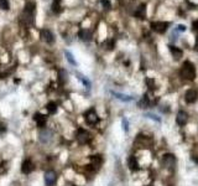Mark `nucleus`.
<instances>
[{
	"instance_id": "nucleus-1",
	"label": "nucleus",
	"mask_w": 198,
	"mask_h": 186,
	"mask_svg": "<svg viewBox=\"0 0 198 186\" xmlns=\"http://www.w3.org/2000/svg\"><path fill=\"white\" fill-rule=\"evenodd\" d=\"M35 13H36V4L34 2H29L25 5L24 11L21 14L22 22L25 25H27V26L34 25V22H35Z\"/></svg>"
},
{
	"instance_id": "nucleus-2",
	"label": "nucleus",
	"mask_w": 198,
	"mask_h": 186,
	"mask_svg": "<svg viewBox=\"0 0 198 186\" xmlns=\"http://www.w3.org/2000/svg\"><path fill=\"white\" fill-rule=\"evenodd\" d=\"M181 77H183L187 81H193L196 78V67L191 61H185L181 67Z\"/></svg>"
},
{
	"instance_id": "nucleus-3",
	"label": "nucleus",
	"mask_w": 198,
	"mask_h": 186,
	"mask_svg": "<svg viewBox=\"0 0 198 186\" xmlns=\"http://www.w3.org/2000/svg\"><path fill=\"white\" fill-rule=\"evenodd\" d=\"M170 25L171 24L169 21H154V22H151V30L157 34H163L167 31Z\"/></svg>"
},
{
	"instance_id": "nucleus-4",
	"label": "nucleus",
	"mask_w": 198,
	"mask_h": 186,
	"mask_svg": "<svg viewBox=\"0 0 198 186\" xmlns=\"http://www.w3.org/2000/svg\"><path fill=\"white\" fill-rule=\"evenodd\" d=\"M84 119H86L87 124H89V126H95V124L99 122V117H98L95 109H93V108L88 109L84 113Z\"/></svg>"
},
{
	"instance_id": "nucleus-5",
	"label": "nucleus",
	"mask_w": 198,
	"mask_h": 186,
	"mask_svg": "<svg viewBox=\"0 0 198 186\" xmlns=\"http://www.w3.org/2000/svg\"><path fill=\"white\" fill-rule=\"evenodd\" d=\"M40 37H41V40H44L46 44H48V45H52V44H55V41H56V39H55V34L52 33L51 30H48V29H42L41 31H40Z\"/></svg>"
},
{
	"instance_id": "nucleus-6",
	"label": "nucleus",
	"mask_w": 198,
	"mask_h": 186,
	"mask_svg": "<svg viewBox=\"0 0 198 186\" xmlns=\"http://www.w3.org/2000/svg\"><path fill=\"white\" fill-rule=\"evenodd\" d=\"M76 138H77V140H78L79 144H87V143H89V140H90V133H89L88 130L83 129V128H79V129L77 130Z\"/></svg>"
},
{
	"instance_id": "nucleus-7",
	"label": "nucleus",
	"mask_w": 198,
	"mask_h": 186,
	"mask_svg": "<svg viewBox=\"0 0 198 186\" xmlns=\"http://www.w3.org/2000/svg\"><path fill=\"white\" fill-rule=\"evenodd\" d=\"M45 184L46 186H55L56 182H57V174L53 171V170H48L45 172Z\"/></svg>"
},
{
	"instance_id": "nucleus-8",
	"label": "nucleus",
	"mask_w": 198,
	"mask_h": 186,
	"mask_svg": "<svg viewBox=\"0 0 198 186\" xmlns=\"http://www.w3.org/2000/svg\"><path fill=\"white\" fill-rule=\"evenodd\" d=\"M162 163H163V166H166L167 169H172L176 164V158L175 155L172 154H165L163 158H162Z\"/></svg>"
},
{
	"instance_id": "nucleus-9",
	"label": "nucleus",
	"mask_w": 198,
	"mask_h": 186,
	"mask_svg": "<svg viewBox=\"0 0 198 186\" xmlns=\"http://www.w3.org/2000/svg\"><path fill=\"white\" fill-rule=\"evenodd\" d=\"M34 169H35V165H34V163H32L31 160L26 159V160L22 161V164H21V171L24 174L29 175V174H31L32 171H34Z\"/></svg>"
},
{
	"instance_id": "nucleus-10",
	"label": "nucleus",
	"mask_w": 198,
	"mask_h": 186,
	"mask_svg": "<svg viewBox=\"0 0 198 186\" xmlns=\"http://www.w3.org/2000/svg\"><path fill=\"white\" fill-rule=\"evenodd\" d=\"M197 97H198V93H197V91L193 89V88L188 89V91L185 93V101H186L187 103H194V102L197 101Z\"/></svg>"
},
{
	"instance_id": "nucleus-11",
	"label": "nucleus",
	"mask_w": 198,
	"mask_h": 186,
	"mask_svg": "<svg viewBox=\"0 0 198 186\" xmlns=\"http://www.w3.org/2000/svg\"><path fill=\"white\" fill-rule=\"evenodd\" d=\"M34 120H35V123L37 124L39 128H44V127L46 126L47 118H46L44 114H41V113H36V114L34 115Z\"/></svg>"
},
{
	"instance_id": "nucleus-12",
	"label": "nucleus",
	"mask_w": 198,
	"mask_h": 186,
	"mask_svg": "<svg viewBox=\"0 0 198 186\" xmlns=\"http://www.w3.org/2000/svg\"><path fill=\"white\" fill-rule=\"evenodd\" d=\"M78 37L82 40V41H90L92 40V33H90V30L88 29H82L79 30V33H78Z\"/></svg>"
},
{
	"instance_id": "nucleus-13",
	"label": "nucleus",
	"mask_w": 198,
	"mask_h": 186,
	"mask_svg": "<svg viewBox=\"0 0 198 186\" xmlns=\"http://www.w3.org/2000/svg\"><path fill=\"white\" fill-rule=\"evenodd\" d=\"M186 122H187V113L185 110H180L176 115V123L180 127H183L186 124Z\"/></svg>"
},
{
	"instance_id": "nucleus-14",
	"label": "nucleus",
	"mask_w": 198,
	"mask_h": 186,
	"mask_svg": "<svg viewBox=\"0 0 198 186\" xmlns=\"http://www.w3.org/2000/svg\"><path fill=\"white\" fill-rule=\"evenodd\" d=\"M51 139H52V132H51V130H47V129H44V130L41 132V134H40V140H41V143L47 144V143L51 141Z\"/></svg>"
},
{
	"instance_id": "nucleus-15",
	"label": "nucleus",
	"mask_w": 198,
	"mask_h": 186,
	"mask_svg": "<svg viewBox=\"0 0 198 186\" xmlns=\"http://www.w3.org/2000/svg\"><path fill=\"white\" fill-rule=\"evenodd\" d=\"M169 48H170V52H171V55L173 56L175 60H180V58L182 57L183 52H182L181 48H178V47H176V46H172V45H170Z\"/></svg>"
},
{
	"instance_id": "nucleus-16",
	"label": "nucleus",
	"mask_w": 198,
	"mask_h": 186,
	"mask_svg": "<svg viewBox=\"0 0 198 186\" xmlns=\"http://www.w3.org/2000/svg\"><path fill=\"white\" fill-rule=\"evenodd\" d=\"M112 95L119 99V101H123V102H131L133 101V97L131 96H128V95H123V93H118V92H112Z\"/></svg>"
},
{
	"instance_id": "nucleus-17",
	"label": "nucleus",
	"mask_w": 198,
	"mask_h": 186,
	"mask_svg": "<svg viewBox=\"0 0 198 186\" xmlns=\"http://www.w3.org/2000/svg\"><path fill=\"white\" fill-rule=\"evenodd\" d=\"M134 15H135L136 17H139V19H145V16H146V5H145V4H141V5L135 10Z\"/></svg>"
},
{
	"instance_id": "nucleus-18",
	"label": "nucleus",
	"mask_w": 198,
	"mask_h": 186,
	"mask_svg": "<svg viewBox=\"0 0 198 186\" xmlns=\"http://www.w3.org/2000/svg\"><path fill=\"white\" fill-rule=\"evenodd\" d=\"M90 163H92V165H90V166H93L94 169H98L99 166L102 165L103 159H102L101 155H94V157H92V159H90Z\"/></svg>"
},
{
	"instance_id": "nucleus-19",
	"label": "nucleus",
	"mask_w": 198,
	"mask_h": 186,
	"mask_svg": "<svg viewBox=\"0 0 198 186\" xmlns=\"http://www.w3.org/2000/svg\"><path fill=\"white\" fill-rule=\"evenodd\" d=\"M128 165H129V168H130L131 170H138L139 164H138V160H136V158L134 157V155H131V157L129 158V160H128Z\"/></svg>"
},
{
	"instance_id": "nucleus-20",
	"label": "nucleus",
	"mask_w": 198,
	"mask_h": 186,
	"mask_svg": "<svg viewBox=\"0 0 198 186\" xmlns=\"http://www.w3.org/2000/svg\"><path fill=\"white\" fill-rule=\"evenodd\" d=\"M52 11L55 14H59L62 11V8H61V0H53L52 2Z\"/></svg>"
},
{
	"instance_id": "nucleus-21",
	"label": "nucleus",
	"mask_w": 198,
	"mask_h": 186,
	"mask_svg": "<svg viewBox=\"0 0 198 186\" xmlns=\"http://www.w3.org/2000/svg\"><path fill=\"white\" fill-rule=\"evenodd\" d=\"M64 56H66V58H67V61L70 62L71 65H73V66H77V61L74 60V56L70 52V51H64Z\"/></svg>"
},
{
	"instance_id": "nucleus-22",
	"label": "nucleus",
	"mask_w": 198,
	"mask_h": 186,
	"mask_svg": "<svg viewBox=\"0 0 198 186\" xmlns=\"http://www.w3.org/2000/svg\"><path fill=\"white\" fill-rule=\"evenodd\" d=\"M58 79H59V82L66 83V81H67V72H66L64 70L58 71Z\"/></svg>"
},
{
	"instance_id": "nucleus-23",
	"label": "nucleus",
	"mask_w": 198,
	"mask_h": 186,
	"mask_svg": "<svg viewBox=\"0 0 198 186\" xmlns=\"http://www.w3.org/2000/svg\"><path fill=\"white\" fill-rule=\"evenodd\" d=\"M46 108H47V110H48L50 113H56V112H57V104H56L55 102H50V103L46 106Z\"/></svg>"
},
{
	"instance_id": "nucleus-24",
	"label": "nucleus",
	"mask_w": 198,
	"mask_h": 186,
	"mask_svg": "<svg viewBox=\"0 0 198 186\" xmlns=\"http://www.w3.org/2000/svg\"><path fill=\"white\" fill-rule=\"evenodd\" d=\"M0 9L2 10H9V2L8 0H0Z\"/></svg>"
},
{
	"instance_id": "nucleus-25",
	"label": "nucleus",
	"mask_w": 198,
	"mask_h": 186,
	"mask_svg": "<svg viewBox=\"0 0 198 186\" xmlns=\"http://www.w3.org/2000/svg\"><path fill=\"white\" fill-rule=\"evenodd\" d=\"M78 79H79V81H81V82H82V83H83V84H84V86H86L87 88H89V87H90V82H89V81H88L87 78H84L83 76L78 75Z\"/></svg>"
},
{
	"instance_id": "nucleus-26",
	"label": "nucleus",
	"mask_w": 198,
	"mask_h": 186,
	"mask_svg": "<svg viewBox=\"0 0 198 186\" xmlns=\"http://www.w3.org/2000/svg\"><path fill=\"white\" fill-rule=\"evenodd\" d=\"M121 126H123V129H124L125 132L129 130V120H128L126 118H123V119H121Z\"/></svg>"
},
{
	"instance_id": "nucleus-27",
	"label": "nucleus",
	"mask_w": 198,
	"mask_h": 186,
	"mask_svg": "<svg viewBox=\"0 0 198 186\" xmlns=\"http://www.w3.org/2000/svg\"><path fill=\"white\" fill-rule=\"evenodd\" d=\"M101 2H102V4L104 5L105 9H110V8H112V4H110L109 0H101Z\"/></svg>"
},
{
	"instance_id": "nucleus-28",
	"label": "nucleus",
	"mask_w": 198,
	"mask_h": 186,
	"mask_svg": "<svg viewBox=\"0 0 198 186\" xmlns=\"http://www.w3.org/2000/svg\"><path fill=\"white\" fill-rule=\"evenodd\" d=\"M146 117H147V118H150V119H154V120H156V122H158V123L161 122V119H160V118H158L157 115H154V114H150V113H147V114H146Z\"/></svg>"
},
{
	"instance_id": "nucleus-29",
	"label": "nucleus",
	"mask_w": 198,
	"mask_h": 186,
	"mask_svg": "<svg viewBox=\"0 0 198 186\" xmlns=\"http://www.w3.org/2000/svg\"><path fill=\"white\" fill-rule=\"evenodd\" d=\"M6 132V126L4 123H2L0 122V134H3V133H5Z\"/></svg>"
},
{
	"instance_id": "nucleus-30",
	"label": "nucleus",
	"mask_w": 198,
	"mask_h": 186,
	"mask_svg": "<svg viewBox=\"0 0 198 186\" xmlns=\"http://www.w3.org/2000/svg\"><path fill=\"white\" fill-rule=\"evenodd\" d=\"M192 26H193V30H196V31H198V20H197V21H193V24H192Z\"/></svg>"
},
{
	"instance_id": "nucleus-31",
	"label": "nucleus",
	"mask_w": 198,
	"mask_h": 186,
	"mask_svg": "<svg viewBox=\"0 0 198 186\" xmlns=\"http://www.w3.org/2000/svg\"><path fill=\"white\" fill-rule=\"evenodd\" d=\"M178 30L180 31H186V26L185 25H178Z\"/></svg>"
},
{
	"instance_id": "nucleus-32",
	"label": "nucleus",
	"mask_w": 198,
	"mask_h": 186,
	"mask_svg": "<svg viewBox=\"0 0 198 186\" xmlns=\"http://www.w3.org/2000/svg\"><path fill=\"white\" fill-rule=\"evenodd\" d=\"M72 186H74V185H72Z\"/></svg>"
}]
</instances>
